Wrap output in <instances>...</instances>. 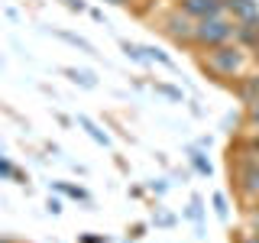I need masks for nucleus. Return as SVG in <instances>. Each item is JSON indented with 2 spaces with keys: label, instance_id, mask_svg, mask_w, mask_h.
Listing matches in <instances>:
<instances>
[{
  "label": "nucleus",
  "instance_id": "1",
  "mask_svg": "<svg viewBox=\"0 0 259 243\" xmlns=\"http://www.w3.org/2000/svg\"><path fill=\"white\" fill-rule=\"evenodd\" d=\"M194 36L201 39V43H224L227 36H230V26L221 20H204L198 29H194Z\"/></svg>",
  "mask_w": 259,
  "mask_h": 243
},
{
  "label": "nucleus",
  "instance_id": "2",
  "mask_svg": "<svg viewBox=\"0 0 259 243\" xmlns=\"http://www.w3.org/2000/svg\"><path fill=\"white\" fill-rule=\"evenodd\" d=\"M230 10L240 16V20H259V4L256 0H230Z\"/></svg>",
  "mask_w": 259,
  "mask_h": 243
},
{
  "label": "nucleus",
  "instance_id": "3",
  "mask_svg": "<svg viewBox=\"0 0 259 243\" xmlns=\"http://www.w3.org/2000/svg\"><path fill=\"white\" fill-rule=\"evenodd\" d=\"M210 65H214V68H221L224 75H230V71L240 68V55H237V52H214Z\"/></svg>",
  "mask_w": 259,
  "mask_h": 243
},
{
  "label": "nucleus",
  "instance_id": "4",
  "mask_svg": "<svg viewBox=\"0 0 259 243\" xmlns=\"http://www.w3.org/2000/svg\"><path fill=\"white\" fill-rule=\"evenodd\" d=\"M185 10L188 13H198V16H214L217 10H221V4H217V0H188V4H185Z\"/></svg>",
  "mask_w": 259,
  "mask_h": 243
},
{
  "label": "nucleus",
  "instance_id": "5",
  "mask_svg": "<svg viewBox=\"0 0 259 243\" xmlns=\"http://www.w3.org/2000/svg\"><path fill=\"white\" fill-rule=\"evenodd\" d=\"M246 178H249V188H253V191H259V169H253V172H249Z\"/></svg>",
  "mask_w": 259,
  "mask_h": 243
},
{
  "label": "nucleus",
  "instance_id": "6",
  "mask_svg": "<svg viewBox=\"0 0 259 243\" xmlns=\"http://www.w3.org/2000/svg\"><path fill=\"white\" fill-rule=\"evenodd\" d=\"M0 172H4V175H13V169H10V162H4V159H0Z\"/></svg>",
  "mask_w": 259,
  "mask_h": 243
},
{
  "label": "nucleus",
  "instance_id": "7",
  "mask_svg": "<svg viewBox=\"0 0 259 243\" xmlns=\"http://www.w3.org/2000/svg\"><path fill=\"white\" fill-rule=\"evenodd\" d=\"M113 4H123V0H113Z\"/></svg>",
  "mask_w": 259,
  "mask_h": 243
},
{
  "label": "nucleus",
  "instance_id": "8",
  "mask_svg": "<svg viewBox=\"0 0 259 243\" xmlns=\"http://www.w3.org/2000/svg\"><path fill=\"white\" fill-rule=\"evenodd\" d=\"M256 120H259V110H256Z\"/></svg>",
  "mask_w": 259,
  "mask_h": 243
}]
</instances>
